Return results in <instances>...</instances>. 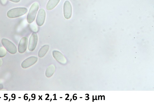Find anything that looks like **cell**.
Masks as SVG:
<instances>
[{
	"label": "cell",
	"instance_id": "obj_3",
	"mask_svg": "<svg viewBox=\"0 0 154 102\" xmlns=\"http://www.w3.org/2000/svg\"><path fill=\"white\" fill-rule=\"evenodd\" d=\"M2 43L6 49L10 54H16L17 51L16 45L6 39H3Z\"/></svg>",
	"mask_w": 154,
	"mask_h": 102
},
{
	"label": "cell",
	"instance_id": "obj_7",
	"mask_svg": "<svg viewBox=\"0 0 154 102\" xmlns=\"http://www.w3.org/2000/svg\"><path fill=\"white\" fill-rule=\"evenodd\" d=\"M38 42V36L37 34L33 33L30 39L28 49L31 51L34 50Z\"/></svg>",
	"mask_w": 154,
	"mask_h": 102
},
{
	"label": "cell",
	"instance_id": "obj_6",
	"mask_svg": "<svg viewBox=\"0 0 154 102\" xmlns=\"http://www.w3.org/2000/svg\"><path fill=\"white\" fill-rule=\"evenodd\" d=\"M28 39L27 37L24 36L22 38L19 42L18 51L20 54L24 53L27 49L28 44Z\"/></svg>",
	"mask_w": 154,
	"mask_h": 102
},
{
	"label": "cell",
	"instance_id": "obj_9",
	"mask_svg": "<svg viewBox=\"0 0 154 102\" xmlns=\"http://www.w3.org/2000/svg\"><path fill=\"white\" fill-rule=\"evenodd\" d=\"M53 54L54 57L58 62L63 64L66 63L67 60L65 57L58 51H54Z\"/></svg>",
	"mask_w": 154,
	"mask_h": 102
},
{
	"label": "cell",
	"instance_id": "obj_2",
	"mask_svg": "<svg viewBox=\"0 0 154 102\" xmlns=\"http://www.w3.org/2000/svg\"><path fill=\"white\" fill-rule=\"evenodd\" d=\"M38 8L39 5L37 2L32 5L27 16V21L29 23H31L34 21Z\"/></svg>",
	"mask_w": 154,
	"mask_h": 102
},
{
	"label": "cell",
	"instance_id": "obj_11",
	"mask_svg": "<svg viewBox=\"0 0 154 102\" xmlns=\"http://www.w3.org/2000/svg\"><path fill=\"white\" fill-rule=\"evenodd\" d=\"M49 48V46L46 45L43 46L39 50L38 56L40 57H43L47 53Z\"/></svg>",
	"mask_w": 154,
	"mask_h": 102
},
{
	"label": "cell",
	"instance_id": "obj_12",
	"mask_svg": "<svg viewBox=\"0 0 154 102\" xmlns=\"http://www.w3.org/2000/svg\"><path fill=\"white\" fill-rule=\"evenodd\" d=\"M55 67L54 66H51L47 69L46 74L47 77H50L52 76L55 72Z\"/></svg>",
	"mask_w": 154,
	"mask_h": 102
},
{
	"label": "cell",
	"instance_id": "obj_13",
	"mask_svg": "<svg viewBox=\"0 0 154 102\" xmlns=\"http://www.w3.org/2000/svg\"><path fill=\"white\" fill-rule=\"evenodd\" d=\"M7 53V51L5 48L0 47V58L5 57Z\"/></svg>",
	"mask_w": 154,
	"mask_h": 102
},
{
	"label": "cell",
	"instance_id": "obj_4",
	"mask_svg": "<svg viewBox=\"0 0 154 102\" xmlns=\"http://www.w3.org/2000/svg\"><path fill=\"white\" fill-rule=\"evenodd\" d=\"M72 8L70 2L68 1H66L63 5V14L66 19H70L72 15Z\"/></svg>",
	"mask_w": 154,
	"mask_h": 102
},
{
	"label": "cell",
	"instance_id": "obj_16",
	"mask_svg": "<svg viewBox=\"0 0 154 102\" xmlns=\"http://www.w3.org/2000/svg\"><path fill=\"white\" fill-rule=\"evenodd\" d=\"M3 88V86L2 84H0V90H2Z\"/></svg>",
	"mask_w": 154,
	"mask_h": 102
},
{
	"label": "cell",
	"instance_id": "obj_5",
	"mask_svg": "<svg viewBox=\"0 0 154 102\" xmlns=\"http://www.w3.org/2000/svg\"><path fill=\"white\" fill-rule=\"evenodd\" d=\"M46 17L45 10L41 8L38 11L36 20V24L38 26H42L44 24Z\"/></svg>",
	"mask_w": 154,
	"mask_h": 102
},
{
	"label": "cell",
	"instance_id": "obj_10",
	"mask_svg": "<svg viewBox=\"0 0 154 102\" xmlns=\"http://www.w3.org/2000/svg\"><path fill=\"white\" fill-rule=\"evenodd\" d=\"M60 0H49L46 6L48 10L53 9L59 3Z\"/></svg>",
	"mask_w": 154,
	"mask_h": 102
},
{
	"label": "cell",
	"instance_id": "obj_15",
	"mask_svg": "<svg viewBox=\"0 0 154 102\" xmlns=\"http://www.w3.org/2000/svg\"><path fill=\"white\" fill-rule=\"evenodd\" d=\"M3 63V60H2L0 58V67H1Z\"/></svg>",
	"mask_w": 154,
	"mask_h": 102
},
{
	"label": "cell",
	"instance_id": "obj_8",
	"mask_svg": "<svg viewBox=\"0 0 154 102\" xmlns=\"http://www.w3.org/2000/svg\"><path fill=\"white\" fill-rule=\"evenodd\" d=\"M37 60V57H31L23 61L22 63L21 66L23 68H27L34 65Z\"/></svg>",
	"mask_w": 154,
	"mask_h": 102
},
{
	"label": "cell",
	"instance_id": "obj_1",
	"mask_svg": "<svg viewBox=\"0 0 154 102\" xmlns=\"http://www.w3.org/2000/svg\"><path fill=\"white\" fill-rule=\"evenodd\" d=\"M27 8L25 7H17L9 10L7 13V16L9 18H15L21 16L26 14Z\"/></svg>",
	"mask_w": 154,
	"mask_h": 102
},
{
	"label": "cell",
	"instance_id": "obj_14",
	"mask_svg": "<svg viewBox=\"0 0 154 102\" xmlns=\"http://www.w3.org/2000/svg\"><path fill=\"white\" fill-rule=\"evenodd\" d=\"M9 1L16 3H17L19 2L20 0H9Z\"/></svg>",
	"mask_w": 154,
	"mask_h": 102
}]
</instances>
